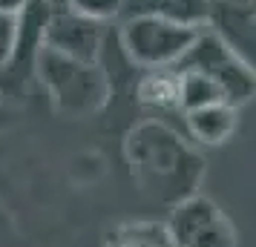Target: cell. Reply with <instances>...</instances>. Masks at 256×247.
Segmentation results:
<instances>
[{
    "instance_id": "obj_1",
    "label": "cell",
    "mask_w": 256,
    "mask_h": 247,
    "mask_svg": "<svg viewBox=\"0 0 256 247\" xmlns=\"http://www.w3.org/2000/svg\"><path fill=\"white\" fill-rule=\"evenodd\" d=\"M127 158L132 178L156 201L178 204L196 196L204 164L196 150L162 121H144L127 135Z\"/></svg>"
},
{
    "instance_id": "obj_2",
    "label": "cell",
    "mask_w": 256,
    "mask_h": 247,
    "mask_svg": "<svg viewBox=\"0 0 256 247\" xmlns=\"http://www.w3.org/2000/svg\"><path fill=\"white\" fill-rule=\"evenodd\" d=\"M35 75L64 115H92L104 109L110 101V78L98 63H90V60L66 58L44 46L38 55Z\"/></svg>"
},
{
    "instance_id": "obj_3",
    "label": "cell",
    "mask_w": 256,
    "mask_h": 247,
    "mask_svg": "<svg viewBox=\"0 0 256 247\" xmlns=\"http://www.w3.org/2000/svg\"><path fill=\"white\" fill-rule=\"evenodd\" d=\"M173 69L198 72L219 86L224 104L239 106L254 95V66L244 63L228 43H222L210 29H198L196 40L190 43L184 58L176 63Z\"/></svg>"
},
{
    "instance_id": "obj_4",
    "label": "cell",
    "mask_w": 256,
    "mask_h": 247,
    "mask_svg": "<svg viewBox=\"0 0 256 247\" xmlns=\"http://www.w3.org/2000/svg\"><path fill=\"white\" fill-rule=\"evenodd\" d=\"M196 35L198 29L170 23L158 14H138L124 20L121 49L127 52L132 63L144 69H170L184 58Z\"/></svg>"
},
{
    "instance_id": "obj_5",
    "label": "cell",
    "mask_w": 256,
    "mask_h": 247,
    "mask_svg": "<svg viewBox=\"0 0 256 247\" xmlns=\"http://www.w3.org/2000/svg\"><path fill=\"white\" fill-rule=\"evenodd\" d=\"M164 230L173 247H236L230 219L204 196H190L173 204Z\"/></svg>"
},
{
    "instance_id": "obj_6",
    "label": "cell",
    "mask_w": 256,
    "mask_h": 247,
    "mask_svg": "<svg viewBox=\"0 0 256 247\" xmlns=\"http://www.w3.org/2000/svg\"><path fill=\"white\" fill-rule=\"evenodd\" d=\"M49 14H52L49 0H29L26 9L14 17L12 49H9V58L0 69V86L24 89L26 81L35 75V63L40 49H44V32H46Z\"/></svg>"
},
{
    "instance_id": "obj_7",
    "label": "cell",
    "mask_w": 256,
    "mask_h": 247,
    "mask_svg": "<svg viewBox=\"0 0 256 247\" xmlns=\"http://www.w3.org/2000/svg\"><path fill=\"white\" fill-rule=\"evenodd\" d=\"M101 26L104 23L86 20L70 9H52L46 20V32H44V46L58 55H66V58L98 63L101 43H104Z\"/></svg>"
},
{
    "instance_id": "obj_8",
    "label": "cell",
    "mask_w": 256,
    "mask_h": 247,
    "mask_svg": "<svg viewBox=\"0 0 256 247\" xmlns=\"http://www.w3.org/2000/svg\"><path fill=\"white\" fill-rule=\"evenodd\" d=\"M184 127L187 135L198 144H224L236 130V106L230 104H210L193 112H184Z\"/></svg>"
},
{
    "instance_id": "obj_9",
    "label": "cell",
    "mask_w": 256,
    "mask_h": 247,
    "mask_svg": "<svg viewBox=\"0 0 256 247\" xmlns=\"http://www.w3.org/2000/svg\"><path fill=\"white\" fill-rule=\"evenodd\" d=\"M138 101L156 112H182L178 106V72L170 69H147L138 83Z\"/></svg>"
},
{
    "instance_id": "obj_10",
    "label": "cell",
    "mask_w": 256,
    "mask_h": 247,
    "mask_svg": "<svg viewBox=\"0 0 256 247\" xmlns=\"http://www.w3.org/2000/svg\"><path fill=\"white\" fill-rule=\"evenodd\" d=\"M176 72H178V106H182V112H193V109H202V106H210V104H224L219 86L210 78L184 69H176Z\"/></svg>"
},
{
    "instance_id": "obj_11",
    "label": "cell",
    "mask_w": 256,
    "mask_h": 247,
    "mask_svg": "<svg viewBox=\"0 0 256 247\" xmlns=\"http://www.w3.org/2000/svg\"><path fill=\"white\" fill-rule=\"evenodd\" d=\"M106 247H173L167 239L164 224L156 222H132L118 227L116 233L110 236Z\"/></svg>"
},
{
    "instance_id": "obj_12",
    "label": "cell",
    "mask_w": 256,
    "mask_h": 247,
    "mask_svg": "<svg viewBox=\"0 0 256 247\" xmlns=\"http://www.w3.org/2000/svg\"><path fill=\"white\" fill-rule=\"evenodd\" d=\"M121 3H124V0H66L64 9L81 14L86 20L104 23L110 17H118V14H121Z\"/></svg>"
},
{
    "instance_id": "obj_13",
    "label": "cell",
    "mask_w": 256,
    "mask_h": 247,
    "mask_svg": "<svg viewBox=\"0 0 256 247\" xmlns=\"http://www.w3.org/2000/svg\"><path fill=\"white\" fill-rule=\"evenodd\" d=\"M12 35H14V17H3V14H0V69H3L6 58H9Z\"/></svg>"
},
{
    "instance_id": "obj_14",
    "label": "cell",
    "mask_w": 256,
    "mask_h": 247,
    "mask_svg": "<svg viewBox=\"0 0 256 247\" xmlns=\"http://www.w3.org/2000/svg\"><path fill=\"white\" fill-rule=\"evenodd\" d=\"M29 0H0V14L3 17H18V14L26 9Z\"/></svg>"
},
{
    "instance_id": "obj_15",
    "label": "cell",
    "mask_w": 256,
    "mask_h": 247,
    "mask_svg": "<svg viewBox=\"0 0 256 247\" xmlns=\"http://www.w3.org/2000/svg\"><path fill=\"white\" fill-rule=\"evenodd\" d=\"M12 118H14L12 106H9L6 101H3V98H0V130H3V127H9V124H12Z\"/></svg>"
}]
</instances>
